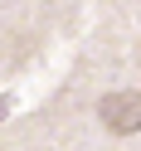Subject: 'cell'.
Returning a JSON list of instances; mask_svg holds the SVG:
<instances>
[{
	"instance_id": "cell-1",
	"label": "cell",
	"mask_w": 141,
	"mask_h": 151,
	"mask_svg": "<svg viewBox=\"0 0 141 151\" xmlns=\"http://www.w3.org/2000/svg\"><path fill=\"white\" fill-rule=\"evenodd\" d=\"M102 127L112 132V137H131V132H141V93L136 88H122V93H107L97 107Z\"/></svg>"
}]
</instances>
